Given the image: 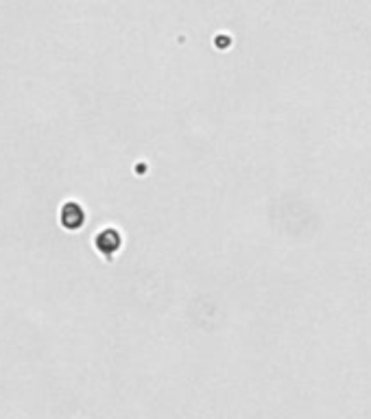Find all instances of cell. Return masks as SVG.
<instances>
[{
    "instance_id": "cell-1",
    "label": "cell",
    "mask_w": 371,
    "mask_h": 419,
    "mask_svg": "<svg viewBox=\"0 0 371 419\" xmlns=\"http://www.w3.org/2000/svg\"><path fill=\"white\" fill-rule=\"evenodd\" d=\"M94 245H96V249H99L107 260L111 255H114L118 249H120V234L116 232V230H103L99 236L94 238Z\"/></svg>"
},
{
    "instance_id": "cell-2",
    "label": "cell",
    "mask_w": 371,
    "mask_h": 419,
    "mask_svg": "<svg viewBox=\"0 0 371 419\" xmlns=\"http://www.w3.org/2000/svg\"><path fill=\"white\" fill-rule=\"evenodd\" d=\"M84 219H86L84 207L79 203L70 201V203H66L61 207V225L66 230H79L84 225Z\"/></svg>"
}]
</instances>
